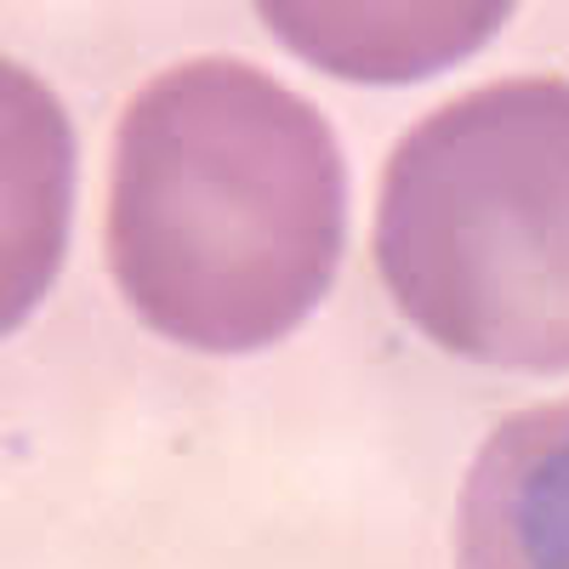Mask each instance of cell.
I'll return each instance as SVG.
<instances>
[{"label":"cell","mask_w":569,"mask_h":569,"mask_svg":"<svg viewBox=\"0 0 569 569\" xmlns=\"http://www.w3.org/2000/svg\"><path fill=\"white\" fill-rule=\"evenodd\" d=\"M342 233L337 131L284 80L194 58L120 114L109 268L166 342L251 353L291 337L337 279Z\"/></svg>","instance_id":"cell-1"},{"label":"cell","mask_w":569,"mask_h":569,"mask_svg":"<svg viewBox=\"0 0 569 569\" xmlns=\"http://www.w3.org/2000/svg\"><path fill=\"white\" fill-rule=\"evenodd\" d=\"M370 251L445 353L569 370V80H490L421 114L388 154Z\"/></svg>","instance_id":"cell-2"},{"label":"cell","mask_w":569,"mask_h":569,"mask_svg":"<svg viewBox=\"0 0 569 569\" xmlns=\"http://www.w3.org/2000/svg\"><path fill=\"white\" fill-rule=\"evenodd\" d=\"M456 569H569V399L485 439L456 507Z\"/></svg>","instance_id":"cell-3"},{"label":"cell","mask_w":569,"mask_h":569,"mask_svg":"<svg viewBox=\"0 0 569 569\" xmlns=\"http://www.w3.org/2000/svg\"><path fill=\"white\" fill-rule=\"evenodd\" d=\"M262 18L273 23V34L284 46L308 52L330 74H353V80H416L427 69L461 58L467 46H479L507 18V7H456V12H433V7H427L421 23H410V29H393L405 12H365L370 23H359V12L262 7Z\"/></svg>","instance_id":"cell-4"}]
</instances>
